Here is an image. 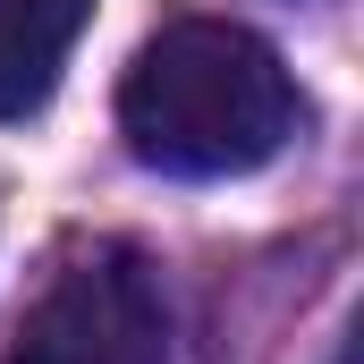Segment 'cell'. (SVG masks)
Listing matches in <instances>:
<instances>
[{
    "mask_svg": "<svg viewBox=\"0 0 364 364\" xmlns=\"http://www.w3.org/2000/svg\"><path fill=\"white\" fill-rule=\"evenodd\" d=\"M296 119L305 102H296L288 60L237 17L161 26L119 85L127 153L170 178H246L296 136Z\"/></svg>",
    "mask_w": 364,
    "mask_h": 364,
    "instance_id": "1",
    "label": "cell"
},
{
    "mask_svg": "<svg viewBox=\"0 0 364 364\" xmlns=\"http://www.w3.org/2000/svg\"><path fill=\"white\" fill-rule=\"evenodd\" d=\"M9 364H170V314L136 255H85L26 314Z\"/></svg>",
    "mask_w": 364,
    "mask_h": 364,
    "instance_id": "2",
    "label": "cell"
},
{
    "mask_svg": "<svg viewBox=\"0 0 364 364\" xmlns=\"http://www.w3.org/2000/svg\"><path fill=\"white\" fill-rule=\"evenodd\" d=\"M85 26L93 0H0V119H26L51 102Z\"/></svg>",
    "mask_w": 364,
    "mask_h": 364,
    "instance_id": "3",
    "label": "cell"
},
{
    "mask_svg": "<svg viewBox=\"0 0 364 364\" xmlns=\"http://www.w3.org/2000/svg\"><path fill=\"white\" fill-rule=\"evenodd\" d=\"M339 364H356V348H339Z\"/></svg>",
    "mask_w": 364,
    "mask_h": 364,
    "instance_id": "4",
    "label": "cell"
}]
</instances>
